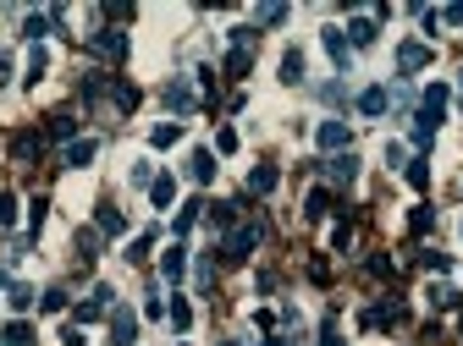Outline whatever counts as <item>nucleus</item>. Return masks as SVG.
Instances as JSON below:
<instances>
[{
  "instance_id": "1",
  "label": "nucleus",
  "mask_w": 463,
  "mask_h": 346,
  "mask_svg": "<svg viewBox=\"0 0 463 346\" xmlns=\"http://www.w3.org/2000/svg\"><path fill=\"white\" fill-rule=\"evenodd\" d=\"M442 110H447V88H442V82H430L425 99H420V121H414V143H420V148H430L436 126H442Z\"/></svg>"
},
{
  "instance_id": "2",
  "label": "nucleus",
  "mask_w": 463,
  "mask_h": 346,
  "mask_svg": "<svg viewBox=\"0 0 463 346\" xmlns=\"http://www.w3.org/2000/svg\"><path fill=\"white\" fill-rule=\"evenodd\" d=\"M254 247H259V225H237L227 237V247H221V259H227V264H243Z\"/></svg>"
},
{
  "instance_id": "3",
  "label": "nucleus",
  "mask_w": 463,
  "mask_h": 346,
  "mask_svg": "<svg viewBox=\"0 0 463 346\" xmlns=\"http://www.w3.org/2000/svg\"><path fill=\"white\" fill-rule=\"evenodd\" d=\"M88 44H94V55H105V61H122L127 55V33H116V28H100Z\"/></svg>"
},
{
  "instance_id": "4",
  "label": "nucleus",
  "mask_w": 463,
  "mask_h": 346,
  "mask_svg": "<svg viewBox=\"0 0 463 346\" xmlns=\"http://www.w3.org/2000/svg\"><path fill=\"white\" fill-rule=\"evenodd\" d=\"M397 66H402V72H425V66H430V44L408 39V44L397 50Z\"/></svg>"
},
{
  "instance_id": "5",
  "label": "nucleus",
  "mask_w": 463,
  "mask_h": 346,
  "mask_svg": "<svg viewBox=\"0 0 463 346\" xmlns=\"http://www.w3.org/2000/svg\"><path fill=\"white\" fill-rule=\"evenodd\" d=\"M402 319H408V313H402V303H380V308H370V313H364V325H370V330H392V325H402Z\"/></svg>"
},
{
  "instance_id": "6",
  "label": "nucleus",
  "mask_w": 463,
  "mask_h": 346,
  "mask_svg": "<svg viewBox=\"0 0 463 346\" xmlns=\"http://www.w3.org/2000/svg\"><path fill=\"white\" fill-rule=\"evenodd\" d=\"M210 176H215V154H210V148H193V160H188V182L204 187Z\"/></svg>"
},
{
  "instance_id": "7",
  "label": "nucleus",
  "mask_w": 463,
  "mask_h": 346,
  "mask_svg": "<svg viewBox=\"0 0 463 346\" xmlns=\"http://www.w3.org/2000/svg\"><path fill=\"white\" fill-rule=\"evenodd\" d=\"M94 148H100V143H94V138H78V143H66L61 165H72V171H83V165L94 160Z\"/></svg>"
},
{
  "instance_id": "8",
  "label": "nucleus",
  "mask_w": 463,
  "mask_h": 346,
  "mask_svg": "<svg viewBox=\"0 0 463 346\" xmlns=\"http://www.w3.org/2000/svg\"><path fill=\"white\" fill-rule=\"evenodd\" d=\"M166 104H171V110H177V116H188V110H193V104H199V99H193V88H188V82L177 77V82H166Z\"/></svg>"
},
{
  "instance_id": "9",
  "label": "nucleus",
  "mask_w": 463,
  "mask_h": 346,
  "mask_svg": "<svg viewBox=\"0 0 463 346\" xmlns=\"http://www.w3.org/2000/svg\"><path fill=\"white\" fill-rule=\"evenodd\" d=\"M326 176H331L337 187H348L358 176V160H353V154H337V160H326Z\"/></svg>"
},
{
  "instance_id": "10",
  "label": "nucleus",
  "mask_w": 463,
  "mask_h": 346,
  "mask_svg": "<svg viewBox=\"0 0 463 346\" xmlns=\"http://www.w3.org/2000/svg\"><path fill=\"white\" fill-rule=\"evenodd\" d=\"M110 330H116V346H132V335H138V319H132L127 308H116V313H110Z\"/></svg>"
},
{
  "instance_id": "11",
  "label": "nucleus",
  "mask_w": 463,
  "mask_h": 346,
  "mask_svg": "<svg viewBox=\"0 0 463 346\" xmlns=\"http://www.w3.org/2000/svg\"><path fill=\"white\" fill-rule=\"evenodd\" d=\"M320 148H348V121H320Z\"/></svg>"
},
{
  "instance_id": "12",
  "label": "nucleus",
  "mask_w": 463,
  "mask_h": 346,
  "mask_svg": "<svg viewBox=\"0 0 463 346\" xmlns=\"http://www.w3.org/2000/svg\"><path fill=\"white\" fill-rule=\"evenodd\" d=\"M386 104H392L386 88H364V94H358V110H364V116H386Z\"/></svg>"
},
{
  "instance_id": "13",
  "label": "nucleus",
  "mask_w": 463,
  "mask_h": 346,
  "mask_svg": "<svg viewBox=\"0 0 463 346\" xmlns=\"http://www.w3.org/2000/svg\"><path fill=\"white\" fill-rule=\"evenodd\" d=\"M331 204H337V198H331L326 187H315V193L303 198V215H309V220H326V215H331Z\"/></svg>"
},
{
  "instance_id": "14",
  "label": "nucleus",
  "mask_w": 463,
  "mask_h": 346,
  "mask_svg": "<svg viewBox=\"0 0 463 346\" xmlns=\"http://www.w3.org/2000/svg\"><path fill=\"white\" fill-rule=\"evenodd\" d=\"M326 55L337 61V72H348V33H337V28H326Z\"/></svg>"
},
{
  "instance_id": "15",
  "label": "nucleus",
  "mask_w": 463,
  "mask_h": 346,
  "mask_svg": "<svg viewBox=\"0 0 463 346\" xmlns=\"http://www.w3.org/2000/svg\"><path fill=\"white\" fill-rule=\"evenodd\" d=\"M276 182H281V176H276V165H259V171L249 176V193H259V198H265V193H276Z\"/></svg>"
},
{
  "instance_id": "16",
  "label": "nucleus",
  "mask_w": 463,
  "mask_h": 346,
  "mask_svg": "<svg viewBox=\"0 0 463 346\" xmlns=\"http://www.w3.org/2000/svg\"><path fill=\"white\" fill-rule=\"evenodd\" d=\"M149 198H155V209H171V198H177V182H171V176H155V182H149Z\"/></svg>"
},
{
  "instance_id": "17",
  "label": "nucleus",
  "mask_w": 463,
  "mask_h": 346,
  "mask_svg": "<svg viewBox=\"0 0 463 346\" xmlns=\"http://www.w3.org/2000/svg\"><path fill=\"white\" fill-rule=\"evenodd\" d=\"M44 132H50V138H72V132H78V116H72V110H56Z\"/></svg>"
},
{
  "instance_id": "18",
  "label": "nucleus",
  "mask_w": 463,
  "mask_h": 346,
  "mask_svg": "<svg viewBox=\"0 0 463 346\" xmlns=\"http://www.w3.org/2000/svg\"><path fill=\"white\" fill-rule=\"evenodd\" d=\"M182 269H188L182 247H166V259H160V275H166V281H182Z\"/></svg>"
},
{
  "instance_id": "19",
  "label": "nucleus",
  "mask_w": 463,
  "mask_h": 346,
  "mask_svg": "<svg viewBox=\"0 0 463 346\" xmlns=\"http://www.w3.org/2000/svg\"><path fill=\"white\" fill-rule=\"evenodd\" d=\"M33 297H39V291H33V286H28V281H11V286H6V303L17 308V313H22V308H28V303H33Z\"/></svg>"
},
{
  "instance_id": "20",
  "label": "nucleus",
  "mask_w": 463,
  "mask_h": 346,
  "mask_svg": "<svg viewBox=\"0 0 463 346\" xmlns=\"http://www.w3.org/2000/svg\"><path fill=\"white\" fill-rule=\"evenodd\" d=\"M177 138H182V121H160L155 132H149V143H155V148H171Z\"/></svg>"
},
{
  "instance_id": "21",
  "label": "nucleus",
  "mask_w": 463,
  "mask_h": 346,
  "mask_svg": "<svg viewBox=\"0 0 463 346\" xmlns=\"http://www.w3.org/2000/svg\"><path fill=\"white\" fill-rule=\"evenodd\" d=\"M199 209H204V204H182V209H177V220H171V231H177V237H188L193 225H199Z\"/></svg>"
},
{
  "instance_id": "22",
  "label": "nucleus",
  "mask_w": 463,
  "mask_h": 346,
  "mask_svg": "<svg viewBox=\"0 0 463 346\" xmlns=\"http://www.w3.org/2000/svg\"><path fill=\"white\" fill-rule=\"evenodd\" d=\"M100 231H105V237H122V231H127V220H122V209H110V204H100Z\"/></svg>"
},
{
  "instance_id": "23",
  "label": "nucleus",
  "mask_w": 463,
  "mask_h": 346,
  "mask_svg": "<svg viewBox=\"0 0 463 346\" xmlns=\"http://www.w3.org/2000/svg\"><path fill=\"white\" fill-rule=\"evenodd\" d=\"M249 66H254V50H232L227 55V77H249Z\"/></svg>"
},
{
  "instance_id": "24",
  "label": "nucleus",
  "mask_w": 463,
  "mask_h": 346,
  "mask_svg": "<svg viewBox=\"0 0 463 346\" xmlns=\"http://www.w3.org/2000/svg\"><path fill=\"white\" fill-rule=\"evenodd\" d=\"M281 82H303V55H298V50L281 55Z\"/></svg>"
},
{
  "instance_id": "25",
  "label": "nucleus",
  "mask_w": 463,
  "mask_h": 346,
  "mask_svg": "<svg viewBox=\"0 0 463 346\" xmlns=\"http://www.w3.org/2000/svg\"><path fill=\"white\" fill-rule=\"evenodd\" d=\"M0 346H33V330L28 325H6L0 330Z\"/></svg>"
},
{
  "instance_id": "26",
  "label": "nucleus",
  "mask_w": 463,
  "mask_h": 346,
  "mask_svg": "<svg viewBox=\"0 0 463 346\" xmlns=\"http://www.w3.org/2000/svg\"><path fill=\"white\" fill-rule=\"evenodd\" d=\"M22 33H28V39L39 44V39H44V33H50V11H33V17L22 22Z\"/></svg>"
},
{
  "instance_id": "27",
  "label": "nucleus",
  "mask_w": 463,
  "mask_h": 346,
  "mask_svg": "<svg viewBox=\"0 0 463 346\" xmlns=\"http://www.w3.org/2000/svg\"><path fill=\"white\" fill-rule=\"evenodd\" d=\"M348 39H353V44H375V22H370V17L348 22Z\"/></svg>"
},
{
  "instance_id": "28",
  "label": "nucleus",
  "mask_w": 463,
  "mask_h": 346,
  "mask_svg": "<svg viewBox=\"0 0 463 346\" xmlns=\"http://www.w3.org/2000/svg\"><path fill=\"white\" fill-rule=\"evenodd\" d=\"M78 259H100V231H78Z\"/></svg>"
},
{
  "instance_id": "29",
  "label": "nucleus",
  "mask_w": 463,
  "mask_h": 346,
  "mask_svg": "<svg viewBox=\"0 0 463 346\" xmlns=\"http://www.w3.org/2000/svg\"><path fill=\"white\" fill-rule=\"evenodd\" d=\"M188 325H193V308L182 297H171V330H188Z\"/></svg>"
},
{
  "instance_id": "30",
  "label": "nucleus",
  "mask_w": 463,
  "mask_h": 346,
  "mask_svg": "<svg viewBox=\"0 0 463 346\" xmlns=\"http://www.w3.org/2000/svg\"><path fill=\"white\" fill-rule=\"evenodd\" d=\"M39 132H17V160H33V154H39Z\"/></svg>"
},
{
  "instance_id": "31",
  "label": "nucleus",
  "mask_w": 463,
  "mask_h": 346,
  "mask_svg": "<svg viewBox=\"0 0 463 346\" xmlns=\"http://www.w3.org/2000/svg\"><path fill=\"white\" fill-rule=\"evenodd\" d=\"M402 176H408V187H425V182H430V165H425V160H408V171H402Z\"/></svg>"
},
{
  "instance_id": "32",
  "label": "nucleus",
  "mask_w": 463,
  "mask_h": 346,
  "mask_svg": "<svg viewBox=\"0 0 463 346\" xmlns=\"http://www.w3.org/2000/svg\"><path fill=\"white\" fill-rule=\"evenodd\" d=\"M39 308H44V313H61V308H66V291H61V286H56V291H44Z\"/></svg>"
},
{
  "instance_id": "33",
  "label": "nucleus",
  "mask_w": 463,
  "mask_h": 346,
  "mask_svg": "<svg viewBox=\"0 0 463 346\" xmlns=\"http://www.w3.org/2000/svg\"><path fill=\"white\" fill-rule=\"evenodd\" d=\"M331 247H337V253H348V247H353V225H337V231H331Z\"/></svg>"
},
{
  "instance_id": "34",
  "label": "nucleus",
  "mask_w": 463,
  "mask_h": 346,
  "mask_svg": "<svg viewBox=\"0 0 463 346\" xmlns=\"http://www.w3.org/2000/svg\"><path fill=\"white\" fill-rule=\"evenodd\" d=\"M149 247H155V231H144V237H138V242H132V253H127V259H132V264H138V259H149Z\"/></svg>"
},
{
  "instance_id": "35",
  "label": "nucleus",
  "mask_w": 463,
  "mask_h": 346,
  "mask_svg": "<svg viewBox=\"0 0 463 346\" xmlns=\"http://www.w3.org/2000/svg\"><path fill=\"white\" fill-rule=\"evenodd\" d=\"M44 77V50L33 44V55H28V82H39Z\"/></svg>"
},
{
  "instance_id": "36",
  "label": "nucleus",
  "mask_w": 463,
  "mask_h": 346,
  "mask_svg": "<svg viewBox=\"0 0 463 346\" xmlns=\"http://www.w3.org/2000/svg\"><path fill=\"white\" fill-rule=\"evenodd\" d=\"M17 220V198H11V193H0V225H11Z\"/></svg>"
},
{
  "instance_id": "37",
  "label": "nucleus",
  "mask_w": 463,
  "mask_h": 346,
  "mask_svg": "<svg viewBox=\"0 0 463 346\" xmlns=\"http://www.w3.org/2000/svg\"><path fill=\"white\" fill-rule=\"evenodd\" d=\"M281 17H287V6H259V22H265V28H276Z\"/></svg>"
},
{
  "instance_id": "38",
  "label": "nucleus",
  "mask_w": 463,
  "mask_h": 346,
  "mask_svg": "<svg viewBox=\"0 0 463 346\" xmlns=\"http://www.w3.org/2000/svg\"><path fill=\"white\" fill-rule=\"evenodd\" d=\"M320 346H342V335H337V313L326 319V330H320Z\"/></svg>"
},
{
  "instance_id": "39",
  "label": "nucleus",
  "mask_w": 463,
  "mask_h": 346,
  "mask_svg": "<svg viewBox=\"0 0 463 346\" xmlns=\"http://www.w3.org/2000/svg\"><path fill=\"white\" fill-rule=\"evenodd\" d=\"M215 148H221V154H232V148H237V132H232V126H221V132H215Z\"/></svg>"
},
{
  "instance_id": "40",
  "label": "nucleus",
  "mask_w": 463,
  "mask_h": 346,
  "mask_svg": "<svg viewBox=\"0 0 463 346\" xmlns=\"http://www.w3.org/2000/svg\"><path fill=\"white\" fill-rule=\"evenodd\" d=\"M61 346H83V330H78V325H66V335H61Z\"/></svg>"
},
{
  "instance_id": "41",
  "label": "nucleus",
  "mask_w": 463,
  "mask_h": 346,
  "mask_svg": "<svg viewBox=\"0 0 463 346\" xmlns=\"http://www.w3.org/2000/svg\"><path fill=\"white\" fill-rule=\"evenodd\" d=\"M442 22H463V6H447V11H442Z\"/></svg>"
},
{
  "instance_id": "42",
  "label": "nucleus",
  "mask_w": 463,
  "mask_h": 346,
  "mask_svg": "<svg viewBox=\"0 0 463 346\" xmlns=\"http://www.w3.org/2000/svg\"><path fill=\"white\" fill-rule=\"evenodd\" d=\"M11 77V55H0V82Z\"/></svg>"
},
{
  "instance_id": "43",
  "label": "nucleus",
  "mask_w": 463,
  "mask_h": 346,
  "mask_svg": "<svg viewBox=\"0 0 463 346\" xmlns=\"http://www.w3.org/2000/svg\"><path fill=\"white\" fill-rule=\"evenodd\" d=\"M221 346H249V341H221Z\"/></svg>"
},
{
  "instance_id": "44",
  "label": "nucleus",
  "mask_w": 463,
  "mask_h": 346,
  "mask_svg": "<svg viewBox=\"0 0 463 346\" xmlns=\"http://www.w3.org/2000/svg\"><path fill=\"white\" fill-rule=\"evenodd\" d=\"M458 325H463V313H458Z\"/></svg>"
}]
</instances>
